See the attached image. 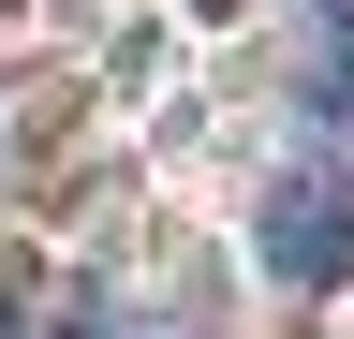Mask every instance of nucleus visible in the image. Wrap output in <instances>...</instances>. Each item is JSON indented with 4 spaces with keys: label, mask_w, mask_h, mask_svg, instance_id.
I'll return each instance as SVG.
<instances>
[{
    "label": "nucleus",
    "mask_w": 354,
    "mask_h": 339,
    "mask_svg": "<svg viewBox=\"0 0 354 339\" xmlns=\"http://www.w3.org/2000/svg\"><path fill=\"white\" fill-rule=\"evenodd\" d=\"M44 310H30V266H0V339H30Z\"/></svg>",
    "instance_id": "f03ea898"
},
{
    "label": "nucleus",
    "mask_w": 354,
    "mask_h": 339,
    "mask_svg": "<svg viewBox=\"0 0 354 339\" xmlns=\"http://www.w3.org/2000/svg\"><path fill=\"white\" fill-rule=\"evenodd\" d=\"M266 266L281 280H339L354 266V192L339 177H281L266 192Z\"/></svg>",
    "instance_id": "f257e3e1"
},
{
    "label": "nucleus",
    "mask_w": 354,
    "mask_h": 339,
    "mask_svg": "<svg viewBox=\"0 0 354 339\" xmlns=\"http://www.w3.org/2000/svg\"><path fill=\"white\" fill-rule=\"evenodd\" d=\"M74 339H133V325H118V310H74Z\"/></svg>",
    "instance_id": "7ed1b4c3"
}]
</instances>
